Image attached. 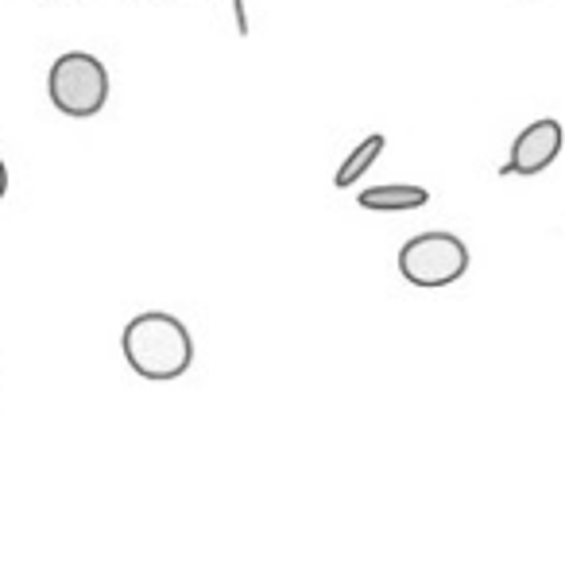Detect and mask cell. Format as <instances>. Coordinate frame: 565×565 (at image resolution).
Masks as SVG:
<instances>
[{
	"label": "cell",
	"instance_id": "6da1fadb",
	"mask_svg": "<svg viewBox=\"0 0 565 565\" xmlns=\"http://www.w3.org/2000/svg\"><path fill=\"white\" fill-rule=\"evenodd\" d=\"M120 353L140 380L167 384V380H179L190 372L194 338L182 326V318L167 315V310H143V315L128 318L125 333H120Z\"/></svg>",
	"mask_w": 565,
	"mask_h": 565
},
{
	"label": "cell",
	"instance_id": "7a4b0ae2",
	"mask_svg": "<svg viewBox=\"0 0 565 565\" xmlns=\"http://www.w3.org/2000/svg\"><path fill=\"white\" fill-rule=\"evenodd\" d=\"M47 97L63 117L89 120L109 102V71L89 51H66L51 63Z\"/></svg>",
	"mask_w": 565,
	"mask_h": 565
},
{
	"label": "cell",
	"instance_id": "3957f363",
	"mask_svg": "<svg viewBox=\"0 0 565 565\" xmlns=\"http://www.w3.org/2000/svg\"><path fill=\"white\" fill-rule=\"evenodd\" d=\"M469 244L457 233H418L399 248V275L411 287L438 291L469 271Z\"/></svg>",
	"mask_w": 565,
	"mask_h": 565
},
{
	"label": "cell",
	"instance_id": "277c9868",
	"mask_svg": "<svg viewBox=\"0 0 565 565\" xmlns=\"http://www.w3.org/2000/svg\"><path fill=\"white\" fill-rule=\"evenodd\" d=\"M562 148H565L562 120H554V117L531 120V125L515 136L511 159L500 167V174L503 179H508V174H526V179H531V174H542L557 156H562Z\"/></svg>",
	"mask_w": 565,
	"mask_h": 565
},
{
	"label": "cell",
	"instance_id": "5b68a950",
	"mask_svg": "<svg viewBox=\"0 0 565 565\" xmlns=\"http://www.w3.org/2000/svg\"><path fill=\"white\" fill-rule=\"evenodd\" d=\"M430 202V190L418 182H384V186H369L364 194H356V205L372 213H411L423 210Z\"/></svg>",
	"mask_w": 565,
	"mask_h": 565
},
{
	"label": "cell",
	"instance_id": "8992f818",
	"mask_svg": "<svg viewBox=\"0 0 565 565\" xmlns=\"http://www.w3.org/2000/svg\"><path fill=\"white\" fill-rule=\"evenodd\" d=\"M384 148H387V136L384 132L364 136V140L345 156V163L338 167V174H333V186H338V190H353L356 182H361L364 174L372 171V163L384 156Z\"/></svg>",
	"mask_w": 565,
	"mask_h": 565
},
{
	"label": "cell",
	"instance_id": "52a82bcc",
	"mask_svg": "<svg viewBox=\"0 0 565 565\" xmlns=\"http://www.w3.org/2000/svg\"><path fill=\"white\" fill-rule=\"evenodd\" d=\"M233 17H236V35H244V40H248L252 20H248V4H244V0H233Z\"/></svg>",
	"mask_w": 565,
	"mask_h": 565
},
{
	"label": "cell",
	"instance_id": "ba28073f",
	"mask_svg": "<svg viewBox=\"0 0 565 565\" xmlns=\"http://www.w3.org/2000/svg\"><path fill=\"white\" fill-rule=\"evenodd\" d=\"M4 194H9V167L0 159V202H4Z\"/></svg>",
	"mask_w": 565,
	"mask_h": 565
}]
</instances>
